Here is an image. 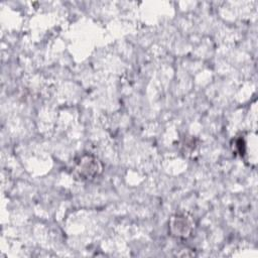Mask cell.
Masks as SVG:
<instances>
[{"mask_svg":"<svg viewBox=\"0 0 258 258\" xmlns=\"http://www.w3.org/2000/svg\"><path fill=\"white\" fill-rule=\"evenodd\" d=\"M102 168V163L97 157L84 153L76 160L74 172L83 180H93L101 174Z\"/></svg>","mask_w":258,"mask_h":258,"instance_id":"6da1fadb","label":"cell"},{"mask_svg":"<svg viewBox=\"0 0 258 258\" xmlns=\"http://www.w3.org/2000/svg\"><path fill=\"white\" fill-rule=\"evenodd\" d=\"M195 229V222L187 214H176L169 220L170 234L179 239L188 238Z\"/></svg>","mask_w":258,"mask_h":258,"instance_id":"7a4b0ae2","label":"cell"}]
</instances>
